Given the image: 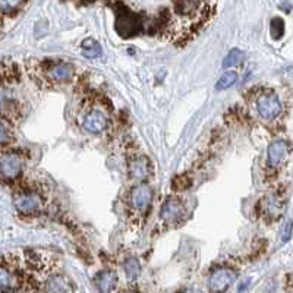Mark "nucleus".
Listing matches in <instances>:
<instances>
[{
    "instance_id": "4be33fe9",
    "label": "nucleus",
    "mask_w": 293,
    "mask_h": 293,
    "mask_svg": "<svg viewBox=\"0 0 293 293\" xmlns=\"http://www.w3.org/2000/svg\"><path fill=\"white\" fill-rule=\"evenodd\" d=\"M14 132L8 123L0 120V148H5L11 142H14Z\"/></svg>"
},
{
    "instance_id": "4468645a",
    "label": "nucleus",
    "mask_w": 293,
    "mask_h": 293,
    "mask_svg": "<svg viewBox=\"0 0 293 293\" xmlns=\"http://www.w3.org/2000/svg\"><path fill=\"white\" fill-rule=\"evenodd\" d=\"M117 283V274L113 270H104L96 274L94 284L100 293H112Z\"/></svg>"
},
{
    "instance_id": "f8f14e48",
    "label": "nucleus",
    "mask_w": 293,
    "mask_h": 293,
    "mask_svg": "<svg viewBox=\"0 0 293 293\" xmlns=\"http://www.w3.org/2000/svg\"><path fill=\"white\" fill-rule=\"evenodd\" d=\"M236 280V271L232 268H217L210 274L208 287L211 293H224Z\"/></svg>"
},
{
    "instance_id": "412c9836",
    "label": "nucleus",
    "mask_w": 293,
    "mask_h": 293,
    "mask_svg": "<svg viewBox=\"0 0 293 293\" xmlns=\"http://www.w3.org/2000/svg\"><path fill=\"white\" fill-rule=\"evenodd\" d=\"M82 53L87 57H98L101 55V47L97 41L88 38L82 43Z\"/></svg>"
},
{
    "instance_id": "9d476101",
    "label": "nucleus",
    "mask_w": 293,
    "mask_h": 293,
    "mask_svg": "<svg viewBox=\"0 0 293 293\" xmlns=\"http://www.w3.org/2000/svg\"><path fill=\"white\" fill-rule=\"evenodd\" d=\"M22 276L9 263H0V293H21Z\"/></svg>"
},
{
    "instance_id": "f257e3e1",
    "label": "nucleus",
    "mask_w": 293,
    "mask_h": 293,
    "mask_svg": "<svg viewBox=\"0 0 293 293\" xmlns=\"http://www.w3.org/2000/svg\"><path fill=\"white\" fill-rule=\"evenodd\" d=\"M18 82V69L0 65V117L8 122H19L27 112V101L16 88Z\"/></svg>"
},
{
    "instance_id": "9b49d317",
    "label": "nucleus",
    "mask_w": 293,
    "mask_h": 293,
    "mask_svg": "<svg viewBox=\"0 0 293 293\" xmlns=\"http://www.w3.org/2000/svg\"><path fill=\"white\" fill-rule=\"evenodd\" d=\"M128 173L132 179L138 182L147 181L153 175L151 160L145 155L135 154L128 160Z\"/></svg>"
},
{
    "instance_id": "0eeeda50",
    "label": "nucleus",
    "mask_w": 293,
    "mask_h": 293,
    "mask_svg": "<svg viewBox=\"0 0 293 293\" xmlns=\"http://www.w3.org/2000/svg\"><path fill=\"white\" fill-rule=\"evenodd\" d=\"M27 158L22 151L8 150L0 153V183L16 182L24 173Z\"/></svg>"
},
{
    "instance_id": "6e6552de",
    "label": "nucleus",
    "mask_w": 293,
    "mask_h": 293,
    "mask_svg": "<svg viewBox=\"0 0 293 293\" xmlns=\"http://www.w3.org/2000/svg\"><path fill=\"white\" fill-rule=\"evenodd\" d=\"M255 110L264 122H274L281 114V101L279 96L271 90L260 93L255 97Z\"/></svg>"
},
{
    "instance_id": "39448f33",
    "label": "nucleus",
    "mask_w": 293,
    "mask_h": 293,
    "mask_svg": "<svg viewBox=\"0 0 293 293\" xmlns=\"http://www.w3.org/2000/svg\"><path fill=\"white\" fill-rule=\"evenodd\" d=\"M14 207L21 217H37L46 210V196L37 186L24 185L14 194Z\"/></svg>"
},
{
    "instance_id": "ddd939ff",
    "label": "nucleus",
    "mask_w": 293,
    "mask_h": 293,
    "mask_svg": "<svg viewBox=\"0 0 293 293\" xmlns=\"http://www.w3.org/2000/svg\"><path fill=\"white\" fill-rule=\"evenodd\" d=\"M289 155V144L287 141L277 140L271 142L267 150V164L268 168L277 169Z\"/></svg>"
},
{
    "instance_id": "f03ea898",
    "label": "nucleus",
    "mask_w": 293,
    "mask_h": 293,
    "mask_svg": "<svg viewBox=\"0 0 293 293\" xmlns=\"http://www.w3.org/2000/svg\"><path fill=\"white\" fill-rule=\"evenodd\" d=\"M28 72L29 76L40 87L55 88L72 82L76 76V66L62 60H32Z\"/></svg>"
},
{
    "instance_id": "f3484780",
    "label": "nucleus",
    "mask_w": 293,
    "mask_h": 293,
    "mask_svg": "<svg viewBox=\"0 0 293 293\" xmlns=\"http://www.w3.org/2000/svg\"><path fill=\"white\" fill-rule=\"evenodd\" d=\"M236 81H237L236 70H227V72H224L223 75L220 76V79L217 81L216 90H217V91L227 90V88H230L232 85L236 84Z\"/></svg>"
},
{
    "instance_id": "a211bd4d",
    "label": "nucleus",
    "mask_w": 293,
    "mask_h": 293,
    "mask_svg": "<svg viewBox=\"0 0 293 293\" xmlns=\"http://www.w3.org/2000/svg\"><path fill=\"white\" fill-rule=\"evenodd\" d=\"M27 0H0V14L11 15L18 12Z\"/></svg>"
},
{
    "instance_id": "dca6fc26",
    "label": "nucleus",
    "mask_w": 293,
    "mask_h": 293,
    "mask_svg": "<svg viewBox=\"0 0 293 293\" xmlns=\"http://www.w3.org/2000/svg\"><path fill=\"white\" fill-rule=\"evenodd\" d=\"M116 28L123 35H131V32H137V29L140 28V21L135 15L131 14L128 9H125L117 16Z\"/></svg>"
},
{
    "instance_id": "a878e982",
    "label": "nucleus",
    "mask_w": 293,
    "mask_h": 293,
    "mask_svg": "<svg viewBox=\"0 0 293 293\" xmlns=\"http://www.w3.org/2000/svg\"><path fill=\"white\" fill-rule=\"evenodd\" d=\"M181 293H202L199 289H185V290H182Z\"/></svg>"
},
{
    "instance_id": "1a4fd4ad",
    "label": "nucleus",
    "mask_w": 293,
    "mask_h": 293,
    "mask_svg": "<svg viewBox=\"0 0 293 293\" xmlns=\"http://www.w3.org/2000/svg\"><path fill=\"white\" fill-rule=\"evenodd\" d=\"M260 214L268 222H277L284 214V198L279 192H271L264 195L258 202Z\"/></svg>"
},
{
    "instance_id": "b1692460",
    "label": "nucleus",
    "mask_w": 293,
    "mask_h": 293,
    "mask_svg": "<svg viewBox=\"0 0 293 293\" xmlns=\"http://www.w3.org/2000/svg\"><path fill=\"white\" fill-rule=\"evenodd\" d=\"M290 233H292V223L287 224V227H286V235L283 236V240L286 242V240H289V237H290Z\"/></svg>"
},
{
    "instance_id": "20e7f679",
    "label": "nucleus",
    "mask_w": 293,
    "mask_h": 293,
    "mask_svg": "<svg viewBox=\"0 0 293 293\" xmlns=\"http://www.w3.org/2000/svg\"><path fill=\"white\" fill-rule=\"evenodd\" d=\"M154 198L153 188L145 183L140 182L138 185H134L126 196V207H128V216L132 223H142L151 208Z\"/></svg>"
},
{
    "instance_id": "423d86ee",
    "label": "nucleus",
    "mask_w": 293,
    "mask_h": 293,
    "mask_svg": "<svg viewBox=\"0 0 293 293\" xmlns=\"http://www.w3.org/2000/svg\"><path fill=\"white\" fill-rule=\"evenodd\" d=\"M186 213H188V207H186V202L182 196H168L163 201L160 214H158L160 230H168L172 227L181 226L186 219Z\"/></svg>"
},
{
    "instance_id": "2eb2a0df",
    "label": "nucleus",
    "mask_w": 293,
    "mask_h": 293,
    "mask_svg": "<svg viewBox=\"0 0 293 293\" xmlns=\"http://www.w3.org/2000/svg\"><path fill=\"white\" fill-rule=\"evenodd\" d=\"M43 289L46 293H70L72 292V286H70L69 280L66 279L65 276L60 274H53L49 276L44 284Z\"/></svg>"
},
{
    "instance_id": "393cba45",
    "label": "nucleus",
    "mask_w": 293,
    "mask_h": 293,
    "mask_svg": "<svg viewBox=\"0 0 293 293\" xmlns=\"http://www.w3.org/2000/svg\"><path fill=\"white\" fill-rule=\"evenodd\" d=\"M248 286H249V280H246L245 283H242L240 286H239V289H237V292L239 293H243L246 289H248Z\"/></svg>"
},
{
    "instance_id": "6ab92c4d",
    "label": "nucleus",
    "mask_w": 293,
    "mask_h": 293,
    "mask_svg": "<svg viewBox=\"0 0 293 293\" xmlns=\"http://www.w3.org/2000/svg\"><path fill=\"white\" fill-rule=\"evenodd\" d=\"M243 57H245L243 52H240L239 49H233V50H230V52H229V55L224 57L223 68L224 69L235 68V66H237V65H240V63H242Z\"/></svg>"
},
{
    "instance_id": "aec40b11",
    "label": "nucleus",
    "mask_w": 293,
    "mask_h": 293,
    "mask_svg": "<svg viewBox=\"0 0 293 293\" xmlns=\"http://www.w3.org/2000/svg\"><path fill=\"white\" fill-rule=\"evenodd\" d=\"M141 273V264L137 258H128L125 261V274L129 280H135Z\"/></svg>"
},
{
    "instance_id": "5701e85b",
    "label": "nucleus",
    "mask_w": 293,
    "mask_h": 293,
    "mask_svg": "<svg viewBox=\"0 0 293 293\" xmlns=\"http://www.w3.org/2000/svg\"><path fill=\"white\" fill-rule=\"evenodd\" d=\"M270 32L274 40H280L284 34V22L281 18H273L270 22Z\"/></svg>"
},
{
    "instance_id": "7ed1b4c3",
    "label": "nucleus",
    "mask_w": 293,
    "mask_h": 293,
    "mask_svg": "<svg viewBox=\"0 0 293 293\" xmlns=\"http://www.w3.org/2000/svg\"><path fill=\"white\" fill-rule=\"evenodd\" d=\"M112 122L107 104L101 100H87L79 109V126L91 135L103 134Z\"/></svg>"
}]
</instances>
